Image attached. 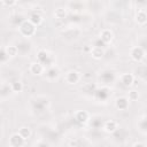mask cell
I'll return each mask as SVG.
<instances>
[{"mask_svg": "<svg viewBox=\"0 0 147 147\" xmlns=\"http://www.w3.org/2000/svg\"><path fill=\"white\" fill-rule=\"evenodd\" d=\"M31 106H32V109L37 113H44L48 109V106H49V99L44 96V95H38V96H34L32 100H31Z\"/></svg>", "mask_w": 147, "mask_h": 147, "instance_id": "cell-1", "label": "cell"}, {"mask_svg": "<svg viewBox=\"0 0 147 147\" xmlns=\"http://www.w3.org/2000/svg\"><path fill=\"white\" fill-rule=\"evenodd\" d=\"M37 61L40 62L45 68H48V67L55 64V56L51 52L41 48L37 53Z\"/></svg>", "mask_w": 147, "mask_h": 147, "instance_id": "cell-2", "label": "cell"}, {"mask_svg": "<svg viewBox=\"0 0 147 147\" xmlns=\"http://www.w3.org/2000/svg\"><path fill=\"white\" fill-rule=\"evenodd\" d=\"M18 31L23 38H30L36 34L37 26H34L30 21L24 20L20 25H18Z\"/></svg>", "mask_w": 147, "mask_h": 147, "instance_id": "cell-3", "label": "cell"}, {"mask_svg": "<svg viewBox=\"0 0 147 147\" xmlns=\"http://www.w3.org/2000/svg\"><path fill=\"white\" fill-rule=\"evenodd\" d=\"M98 78H99V82H101L102 85L108 86V85L113 84L117 79V76H116L115 71H113L110 69H103V70H101L99 72Z\"/></svg>", "mask_w": 147, "mask_h": 147, "instance_id": "cell-4", "label": "cell"}, {"mask_svg": "<svg viewBox=\"0 0 147 147\" xmlns=\"http://www.w3.org/2000/svg\"><path fill=\"white\" fill-rule=\"evenodd\" d=\"M18 51V55L25 56L28 54H30L31 49H32V44L28 40V38H22L20 40H17V42L15 44Z\"/></svg>", "mask_w": 147, "mask_h": 147, "instance_id": "cell-5", "label": "cell"}, {"mask_svg": "<svg viewBox=\"0 0 147 147\" xmlns=\"http://www.w3.org/2000/svg\"><path fill=\"white\" fill-rule=\"evenodd\" d=\"M93 95H94V99H95L96 101H100V102H107V100H108L109 96L111 95V93H110V88H109L108 86H105V85H103L101 88H95Z\"/></svg>", "mask_w": 147, "mask_h": 147, "instance_id": "cell-6", "label": "cell"}, {"mask_svg": "<svg viewBox=\"0 0 147 147\" xmlns=\"http://www.w3.org/2000/svg\"><path fill=\"white\" fill-rule=\"evenodd\" d=\"M61 75V71H60V68L54 64V65H51L48 68H45V71H44V76L45 78L48 80V82H54Z\"/></svg>", "mask_w": 147, "mask_h": 147, "instance_id": "cell-7", "label": "cell"}, {"mask_svg": "<svg viewBox=\"0 0 147 147\" xmlns=\"http://www.w3.org/2000/svg\"><path fill=\"white\" fill-rule=\"evenodd\" d=\"M145 54H146V51L140 46H133L130 49V56L136 62H141L145 59Z\"/></svg>", "mask_w": 147, "mask_h": 147, "instance_id": "cell-8", "label": "cell"}, {"mask_svg": "<svg viewBox=\"0 0 147 147\" xmlns=\"http://www.w3.org/2000/svg\"><path fill=\"white\" fill-rule=\"evenodd\" d=\"M86 8L93 14H99L103 8V3L101 0H87Z\"/></svg>", "mask_w": 147, "mask_h": 147, "instance_id": "cell-9", "label": "cell"}, {"mask_svg": "<svg viewBox=\"0 0 147 147\" xmlns=\"http://www.w3.org/2000/svg\"><path fill=\"white\" fill-rule=\"evenodd\" d=\"M82 76L77 70H69L65 75H64V79L69 85H75L80 80Z\"/></svg>", "mask_w": 147, "mask_h": 147, "instance_id": "cell-10", "label": "cell"}, {"mask_svg": "<svg viewBox=\"0 0 147 147\" xmlns=\"http://www.w3.org/2000/svg\"><path fill=\"white\" fill-rule=\"evenodd\" d=\"M113 38H114V33H113V31H111L110 29H103V30L100 32V34H99V40H100L103 45L109 44V42L113 40Z\"/></svg>", "mask_w": 147, "mask_h": 147, "instance_id": "cell-11", "label": "cell"}, {"mask_svg": "<svg viewBox=\"0 0 147 147\" xmlns=\"http://www.w3.org/2000/svg\"><path fill=\"white\" fill-rule=\"evenodd\" d=\"M29 70H30V72H31L32 75H36V76H41V75H44L45 67H44V65H42L40 62L36 61V62H32V63L30 64Z\"/></svg>", "mask_w": 147, "mask_h": 147, "instance_id": "cell-12", "label": "cell"}, {"mask_svg": "<svg viewBox=\"0 0 147 147\" xmlns=\"http://www.w3.org/2000/svg\"><path fill=\"white\" fill-rule=\"evenodd\" d=\"M117 129H118V124H117V122L114 121V119L106 121V122H103V124H102V130H103L105 132H107V133H111V134H113Z\"/></svg>", "mask_w": 147, "mask_h": 147, "instance_id": "cell-13", "label": "cell"}, {"mask_svg": "<svg viewBox=\"0 0 147 147\" xmlns=\"http://www.w3.org/2000/svg\"><path fill=\"white\" fill-rule=\"evenodd\" d=\"M74 117L80 124H86L90 121V114L87 111H85V110H78V111H76L75 115H74Z\"/></svg>", "mask_w": 147, "mask_h": 147, "instance_id": "cell-14", "label": "cell"}, {"mask_svg": "<svg viewBox=\"0 0 147 147\" xmlns=\"http://www.w3.org/2000/svg\"><path fill=\"white\" fill-rule=\"evenodd\" d=\"M24 141H25V139H23V138L18 134V132L13 133L11 137L9 138V145L13 146V147H20V146H23V145H24Z\"/></svg>", "mask_w": 147, "mask_h": 147, "instance_id": "cell-15", "label": "cell"}, {"mask_svg": "<svg viewBox=\"0 0 147 147\" xmlns=\"http://www.w3.org/2000/svg\"><path fill=\"white\" fill-rule=\"evenodd\" d=\"M119 82H121L124 86L129 87V86H131V85L134 83V75L129 74V72L122 74V75L119 76Z\"/></svg>", "mask_w": 147, "mask_h": 147, "instance_id": "cell-16", "label": "cell"}, {"mask_svg": "<svg viewBox=\"0 0 147 147\" xmlns=\"http://www.w3.org/2000/svg\"><path fill=\"white\" fill-rule=\"evenodd\" d=\"M11 93H13V91H11L10 84L5 83V84H1L0 85V100L7 99Z\"/></svg>", "mask_w": 147, "mask_h": 147, "instance_id": "cell-17", "label": "cell"}, {"mask_svg": "<svg viewBox=\"0 0 147 147\" xmlns=\"http://www.w3.org/2000/svg\"><path fill=\"white\" fill-rule=\"evenodd\" d=\"M115 107L119 110H126L129 108V99L125 96H119L115 100Z\"/></svg>", "mask_w": 147, "mask_h": 147, "instance_id": "cell-18", "label": "cell"}, {"mask_svg": "<svg viewBox=\"0 0 147 147\" xmlns=\"http://www.w3.org/2000/svg\"><path fill=\"white\" fill-rule=\"evenodd\" d=\"M28 21H30L34 26H39V25L42 23L44 18H42V15H41L40 13L34 11V13H31V14H30V16H29Z\"/></svg>", "mask_w": 147, "mask_h": 147, "instance_id": "cell-19", "label": "cell"}, {"mask_svg": "<svg viewBox=\"0 0 147 147\" xmlns=\"http://www.w3.org/2000/svg\"><path fill=\"white\" fill-rule=\"evenodd\" d=\"M91 55L92 57H94L95 60H100L105 56V49L101 46H95L93 45L91 48Z\"/></svg>", "mask_w": 147, "mask_h": 147, "instance_id": "cell-20", "label": "cell"}, {"mask_svg": "<svg viewBox=\"0 0 147 147\" xmlns=\"http://www.w3.org/2000/svg\"><path fill=\"white\" fill-rule=\"evenodd\" d=\"M136 22L139 24V25H145L146 22H147V16H146V11L144 8H140L138 9L137 14H136Z\"/></svg>", "mask_w": 147, "mask_h": 147, "instance_id": "cell-21", "label": "cell"}, {"mask_svg": "<svg viewBox=\"0 0 147 147\" xmlns=\"http://www.w3.org/2000/svg\"><path fill=\"white\" fill-rule=\"evenodd\" d=\"M138 130L144 136L147 133V124H146V115L145 114L141 116V118L138 119Z\"/></svg>", "mask_w": 147, "mask_h": 147, "instance_id": "cell-22", "label": "cell"}, {"mask_svg": "<svg viewBox=\"0 0 147 147\" xmlns=\"http://www.w3.org/2000/svg\"><path fill=\"white\" fill-rule=\"evenodd\" d=\"M5 49H6V53L8 54V56H9L10 59H11V57H15V56L18 55V51H17V47H16L15 44H10V45L6 46Z\"/></svg>", "mask_w": 147, "mask_h": 147, "instance_id": "cell-23", "label": "cell"}, {"mask_svg": "<svg viewBox=\"0 0 147 147\" xmlns=\"http://www.w3.org/2000/svg\"><path fill=\"white\" fill-rule=\"evenodd\" d=\"M10 87H11V91L13 93H20L23 91V83L21 80H15L13 83H10Z\"/></svg>", "mask_w": 147, "mask_h": 147, "instance_id": "cell-24", "label": "cell"}, {"mask_svg": "<svg viewBox=\"0 0 147 147\" xmlns=\"http://www.w3.org/2000/svg\"><path fill=\"white\" fill-rule=\"evenodd\" d=\"M67 15H68L67 9H65V8H62V7L55 9V11H54V16H55L57 20H63V18L67 17Z\"/></svg>", "mask_w": 147, "mask_h": 147, "instance_id": "cell-25", "label": "cell"}, {"mask_svg": "<svg viewBox=\"0 0 147 147\" xmlns=\"http://www.w3.org/2000/svg\"><path fill=\"white\" fill-rule=\"evenodd\" d=\"M18 134L23 138V139H28V138H30V136H31V131H30V129L29 127H26V126H22L20 130H18Z\"/></svg>", "mask_w": 147, "mask_h": 147, "instance_id": "cell-26", "label": "cell"}, {"mask_svg": "<svg viewBox=\"0 0 147 147\" xmlns=\"http://www.w3.org/2000/svg\"><path fill=\"white\" fill-rule=\"evenodd\" d=\"M9 60H10V57L6 53V49L5 48H0V64H6Z\"/></svg>", "mask_w": 147, "mask_h": 147, "instance_id": "cell-27", "label": "cell"}, {"mask_svg": "<svg viewBox=\"0 0 147 147\" xmlns=\"http://www.w3.org/2000/svg\"><path fill=\"white\" fill-rule=\"evenodd\" d=\"M138 98H139V93H138L136 90L130 91L129 94H127V99H129V101H137Z\"/></svg>", "mask_w": 147, "mask_h": 147, "instance_id": "cell-28", "label": "cell"}, {"mask_svg": "<svg viewBox=\"0 0 147 147\" xmlns=\"http://www.w3.org/2000/svg\"><path fill=\"white\" fill-rule=\"evenodd\" d=\"M2 2H3V5L7 6V7H13L14 5H16L17 0H2Z\"/></svg>", "mask_w": 147, "mask_h": 147, "instance_id": "cell-29", "label": "cell"}, {"mask_svg": "<svg viewBox=\"0 0 147 147\" xmlns=\"http://www.w3.org/2000/svg\"><path fill=\"white\" fill-rule=\"evenodd\" d=\"M133 146H142V147H145L146 144H145V142H134Z\"/></svg>", "mask_w": 147, "mask_h": 147, "instance_id": "cell-30", "label": "cell"}, {"mask_svg": "<svg viewBox=\"0 0 147 147\" xmlns=\"http://www.w3.org/2000/svg\"><path fill=\"white\" fill-rule=\"evenodd\" d=\"M136 1H137V3H140V5L145 6V0H136Z\"/></svg>", "mask_w": 147, "mask_h": 147, "instance_id": "cell-31", "label": "cell"}, {"mask_svg": "<svg viewBox=\"0 0 147 147\" xmlns=\"http://www.w3.org/2000/svg\"><path fill=\"white\" fill-rule=\"evenodd\" d=\"M0 140H1V129H0Z\"/></svg>", "mask_w": 147, "mask_h": 147, "instance_id": "cell-32", "label": "cell"}]
</instances>
